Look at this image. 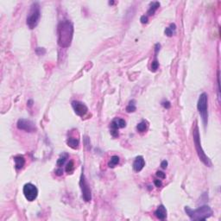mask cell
<instances>
[{
    "label": "cell",
    "mask_w": 221,
    "mask_h": 221,
    "mask_svg": "<svg viewBox=\"0 0 221 221\" xmlns=\"http://www.w3.org/2000/svg\"><path fill=\"white\" fill-rule=\"evenodd\" d=\"M58 44L60 48H68L73 36V26L69 20L61 21L57 27Z\"/></svg>",
    "instance_id": "obj_1"
},
{
    "label": "cell",
    "mask_w": 221,
    "mask_h": 221,
    "mask_svg": "<svg viewBox=\"0 0 221 221\" xmlns=\"http://www.w3.org/2000/svg\"><path fill=\"white\" fill-rule=\"evenodd\" d=\"M185 212L192 220H206L213 215V210L208 206H202L197 209L185 207Z\"/></svg>",
    "instance_id": "obj_2"
},
{
    "label": "cell",
    "mask_w": 221,
    "mask_h": 221,
    "mask_svg": "<svg viewBox=\"0 0 221 221\" xmlns=\"http://www.w3.org/2000/svg\"><path fill=\"white\" fill-rule=\"evenodd\" d=\"M193 137H194V147L196 149L198 156L200 158V160L207 167H212V163L209 159V157L206 155V153L204 152L202 146H201V143H200V131H199V128L197 125H195V127L194 128L193 130Z\"/></svg>",
    "instance_id": "obj_3"
},
{
    "label": "cell",
    "mask_w": 221,
    "mask_h": 221,
    "mask_svg": "<svg viewBox=\"0 0 221 221\" xmlns=\"http://www.w3.org/2000/svg\"><path fill=\"white\" fill-rule=\"evenodd\" d=\"M40 17H41L40 5L38 3H33L26 19V23L30 30H33L37 26Z\"/></svg>",
    "instance_id": "obj_4"
},
{
    "label": "cell",
    "mask_w": 221,
    "mask_h": 221,
    "mask_svg": "<svg viewBox=\"0 0 221 221\" xmlns=\"http://www.w3.org/2000/svg\"><path fill=\"white\" fill-rule=\"evenodd\" d=\"M197 109L199 110L203 123L205 126L207 124V118H208V97L206 93H203L200 95L198 104H197Z\"/></svg>",
    "instance_id": "obj_5"
},
{
    "label": "cell",
    "mask_w": 221,
    "mask_h": 221,
    "mask_svg": "<svg viewBox=\"0 0 221 221\" xmlns=\"http://www.w3.org/2000/svg\"><path fill=\"white\" fill-rule=\"evenodd\" d=\"M80 187L82 192V198L84 199L85 201L89 202L92 200V191L90 188V186L88 184V182L86 181V176L83 174V170H82V174L80 176Z\"/></svg>",
    "instance_id": "obj_6"
},
{
    "label": "cell",
    "mask_w": 221,
    "mask_h": 221,
    "mask_svg": "<svg viewBox=\"0 0 221 221\" xmlns=\"http://www.w3.org/2000/svg\"><path fill=\"white\" fill-rule=\"evenodd\" d=\"M23 194L27 200L33 201L36 199L38 195V189L35 185L31 183H27L23 187Z\"/></svg>",
    "instance_id": "obj_7"
},
{
    "label": "cell",
    "mask_w": 221,
    "mask_h": 221,
    "mask_svg": "<svg viewBox=\"0 0 221 221\" xmlns=\"http://www.w3.org/2000/svg\"><path fill=\"white\" fill-rule=\"evenodd\" d=\"M16 126L19 130H25L27 132H34L36 130V125L32 121L28 120V119H24V118L19 119L17 121Z\"/></svg>",
    "instance_id": "obj_8"
},
{
    "label": "cell",
    "mask_w": 221,
    "mask_h": 221,
    "mask_svg": "<svg viewBox=\"0 0 221 221\" xmlns=\"http://www.w3.org/2000/svg\"><path fill=\"white\" fill-rule=\"evenodd\" d=\"M72 106H73V108L74 112H75L78 116H80V117L85 116V115L87 113V111H88L87 106H86L84 103L80 102V101H76V100L73 101V102H72Z\"/></svg>",
    "instance_id": "obj_9"
},
{
    "label": "cell",
    "mask_w": 221,
    "mask_h": 221,
    "mask_svg": "<svg viewBox=\"0 0 221 221\" xmlns=\"http://www.w3.org/2000/svg\"><path fill=\"white\" fill-rule=\"evenodd\" d=\"M125 126H126L125 121L124 119L118 118V117H116L115 119H113L110 124V130H118V129L124 128Z\"/></svg>",
    "instance_id": "obj_10"
},
{
    "label": "cell",
    "mask_w": 221,
    "mask_h": 221,
    "mask_svg": "<svg viewBox=\"0 0 221 221\" xmlns=\"http://www.w3.org/2000/svg\"><path fill=\"white\" fill-rule=\"evenodd\" d=\"M144 166H145V161H144V159L142 156H139L136 157V159H135V161L132 164L133 169L136 172H140L143 168Z\"/></svg>",
    "instance_id": "obj_11"
},
{
    "label": "cell",
    "mask_w": 221,
    "mask_h": 221,
    "mask_svg": "<svg viewBox=\"0 0 221 221\" xmlns=\"http://www.w3.org/2000/svg\"><path fill=\"white\" fill-rule=\"evenodd\" d=\"M155 215L157 219H159L161 220H165L167 218V209H166L165 207L163 205H160L156 208V210L155 212Z\"/></svg>",
    "instance_id": "obj_12"
},
{
    "label": "cell",
    "mask_w": 221,
    "mask_h": 221,
    "mask_svg": "<svg viewBox=\"0 0 221 221\" xmlns=\"http://www.w3.org/2000/svg\"><path fill=\"white\" fill-rule=\"evenodd\" d=\"M14 162H15V167L16 169H22L23 166L25 165V158L23 156H17L14 157Z\"/></svg>",
    "instance_id": "obj_13"
},
{
    "label": "cell",
    "mask_w": 221,
    "mask_h": 221,
    "mask_svg": "<svg viewBox=\"0 0 221 221\" xmlns=\"http://www.w3.org/2000/svg\"><path fill=\"white\" fill-rule=\"evenodd\" d=\"M67 144L70 148H72V149H73V150H76V149L79 148L80 140H79L78 138L69 137V138H67Z\"/></svg>",
    "instance_id": "obj_14"
},
{
    "label": "cell",
    "mask_w": 221,
    "mask_h": 221,
    "mask_svg": "<svg viewBox=\"0 0 221 221\" xmlns=\"http://www.w3.org/2000/svg\"><path fill=\"white\" fill-rule=\"evenodd\" d=\"M160 7V3L159 2H152L150 4V9L147 12L149 16H153L156 12V10Z\"/></svg>",
    "instance_id": "obj_15"
},
{
    "label": "cell",
    "mask_w": 221,
    "mask_h": 221,
    "mask_svg": "<svg viewBox=\"0 0 221 221\" xmlns=\"http://www.w3.org/2000/svg\"><path fill=\"white\" fill-rule=\"evenodd\" d=\"M67 158H68V154H67V153L61 154L60 156L59 157V159L57 160V163H56L57 166H58V167H61V166L64 165Z\"/></svg>",
    "instance_id": "obj_16"
},
{
    "label": "cell",
    "mask_w": 221,
    "mask_h": 221,
    "mask_svg": "<svg viewBox=\"0 0 221 221\" xmlns=\"http://www.w3.org/2000/svg\"><path fill=\"white\" fill-rule=\"evenodd\" d=\"M119 161H120V159H119V157H118L117 156H111V157H110V160L109 161V163H108V167H116V166L119 163Z\"/></svg>",
    "instance_id": "obj_17"
},
{
    "label": "cell",
    "mask_w": 221,
    "mask_h": 221,
    "mask_svg": "<svg viewBox=\"0 0 221 221\" xmlns=\"http://www.w3.org/2000/svg\"><path fill=\"white\" fill-rule=\"evenodd\" d=\"M147 127H148V123L143 120L137 125V130L139 132H144L147 130Z\"/></svg>",
    "instance_id": "obj_18"
},
{
    "label": "cell",
    "mask_w": 221,
    "mask_h": 221,
    "mask_svg": "<svg viewBox=\"0 0 221 221\" xmlns=\"http://www.w3.org/2000/svg\"><path fill=\"white\" fill-rule=\"evenodd\" d=\"M136 101L135 100H131L130 101L129 105L127 106L126 107V111L127 112H134L135 110H137V107H136Z\"/></svg>",
    "instance_id": "obj_19"
},
{
    "label": "cell",
    "mask_w": 221,
    "mask_h": 221,
    "mask_svg": "<svg viewBox=\"0 0 221 221\" xmlns=\"http://www.w3.org/2000/svg\"><path fill=\"white\" fill-rule=\"evenodd\" d=\"M74 169V163L73 161H69V163L66 166V172L67 174H71Z\"/></svg>",
    "instance_id": "obj_20"
},
{
    "label": "cell",
    "mask_w": 221,
    "mask_h": 221,
    "mask_svg": "<svg viewBox=\"0 0 221 221\" xmlns=\"http://www.w3.org/2000/svg\"><path fill=\"white\" fill-rule=\"evenodd\" d=\"M158 67H159V62L156 60H154L151 63V70L155 72L158 69Z\"/></svg>",
    "instance_id": "obj_21"
},
{
    "label": "cell",
    "mask_w": 221,
    "mask_h": 221,
    "mask_svg": "<svg viewBox=\"0 0 221 221\" xmlns=\"http://www.w3.org/2000/svg\"><path fill=\"white\" fill-rule=\"evenodd\" d=\"M156 176L159 177V179H165L166 178L165 173H163L162 171H157L156 172Z\"/></svg>",
    "instance_id": "obj_22"
},
{
    "label": "cell",
    "mask_w": 221,
    "mask_h": 221,
    "mask_svg": "<svg viewBox=\"0 0 221 221\" xmlns=\"http://www.w3.org/2000/svg\"><path fill=\"white\" fill-rule=\"evenodd\" d=\"M165 34L167 36H172L173 34H174V30H172L169 27H168V28H166Z\"/></svg>",
    "instance_id": "obj_23"
},
{
    "label": "cell",
    "mask_w": 221,
    "mask_h": 221,
    "mask_svg": "<svg viewBox=\"0 0 221 221\" xmlns=\"http://www.w3.org/2000/svg\"><path fill=\"white\" fill-rule=\"evenodd\" d=\"M85 144H86V147L87 148V150H90V140L87 137H85Z\"/></svg>",
    "instance_id": "obj_24"
},
{
    "label": "cell",
    "mask_w": 221,
    "mask_h": 221,
    "mask_svg": "<svg viewBox=\"0 0 221 221\" xmlns=\"http://www.w3.org/2000/svg\"><path fill=\"white\" fill-rule=\"evenodd\" d=\"M140 21H141L142 23H148V16H145V15L142 16L141 18H140Z\"/></svg>",
    "instance_id": "obj_25"
},
{
    "label": "cell",
    "mask_w": 221,
    "mask_h": 221,
    "mask_svg": "<svg viewBox=\"0 0 221 221\" xmlns=\"http://www.w3.org/2000/svg\"><path fill=\"white\" fill-rule=\"evenodd\" d=\"M154 183H155L156 187H160L162 186V184H163V182H162L161 180H155V181H154Z\"/></svg>",
    "instance_id": "obj_26"
},
{
    "label": "cell",
    "mask_w": 221,
    "mask_h": 221,
    "mask_svg": "<svg viewBox=\"0 0 221 221\" xmlns=\"http://www.w3.org/2000/svg\"><path fill=\"white\" fill-rule=\"evenodd\" d=\"M163 106L165 107L166 109H169L170 108V106H171V105H170V103L168 102V101H164V102H163Z\"/></svg>",
    "instance_id": "obj_27"
},
{
    "label": "cell",
    "mask_w": 221,
    "mask_h": 221,
    "mask_svg": "<svg viewBox=\"0 0 221 221\" xmlns=\"http://www.w3.org/2000/svg\"><path fill=\"white\" fill-rule=\"evenodd\" d=\"M62 174H63V171H62L61 168H59V169L55 170V174H56V175L60 176V175H62Z\"/></svg>",
    "instance_id": "obj_28"
},
{
    "label": "cell",
    "mask_w": 221,
    "mask_h": 221,
    "mask_svg": "<svg viewBox=\"0 0 221 221\" xmlns=\"http://www.w3.org/2000/svg\"><path fill=\"white\" fill-rule=\"evenodd\" d=\"M161 167H162V168H163V169L167 168V162L166 160L163 161L162 163H161Z\"/></svg>",
    "instance_id": "obj_29"
},
{
    "label": "cell",
    "mask_w": 221,
    "mask_h": 221,
    "mask_svg": "<svg viewBox=\"0 0 221 221\" xmlns=\"http://www.w3.org/2000/svg\"><path fill=\"white\" fill-rule=\"evenodd\" d=\"M160 48H161V45H160L159 43H157V44L156 45V47H155V53H156V55H157L158 51L160 50Z\"/></svg>",
    "instance_id": "obj_30"
},
{
    "label": "cell",
    "mask_w": 221,
    "mask_h": 221,
    "mask_svg": "<svg viewBox=\"0 0 221 221\" xmlns=\"http://www.w3.org/2000/svg\"><path fill=\"white\" fill-rule=\"evenodd\" d=\"M28 103H29V106H32V100H30Z\"/></svg>",
    "instance_id": "obj_31"
}]
</instances>
